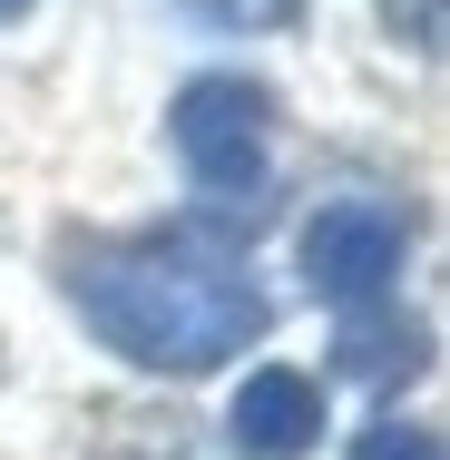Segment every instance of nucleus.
Masks as SVG:
<instances>
[{"mask_svg": "<svg viewBox=\"0 0 450 460\" xmlns=\"http://www.w3.org/2000/svg\"><path fill=\"white\" fill-rule=\"evenodd\" d=\"M69 304L137 372H216L225 353L265 343V323H274L245 255L216 245L206 226H147V235L79 245L69 255Z\"/></svg>", "mask_w": 450, "mask_h": 460, "instance_id": "nucleus-1", "label": "nucleus"}, {"mask_svg": "<svg viewBox=\"0 0 450 460\" xmlns=\"http://www.w3.org/2000/svg\"><path fill=\"white\" fill-rule=\"evenodd\" d=\"M108 460H206L186 411H118L108 421Z\"/></svg>", "mask_w": 450, "mask_h": 460, "instance_id": "nucleus-6", "label": "nucleus"}, {"mask_svg": "<svg viewBox=\"0 0 450 460\" xmlns=\"http://www.w3.org/2000/svg\"><path fill=\"white\" fill-rule=\"evenodd\" d=\"M186 10H196L206 30H284L304 0H186Z\"/></svg>", "mask_w": 450, "mask_h": 460, "instance_id": "nucleus-8", "label": "nucleus"}, {"mask_svg": "<svg viewBox=\"0 0 450 460\" xmlns=\"http://www.w3.org/2000/svg\"><path fill=\"white\" fill-rule=\"evenodd\" d=\"M411 255V216L392 196H323V216L304 226V284L343 314H372Z\"/></svg>", "mask_w": 450, "mask_h": 460, "instance_id": "nucleus-3", "label": "nucleus"}, {"mask_svg": "<svg viewBox=\"0 0 450 460\" xmlns=\"http://www.w3.org/2000/svg\"><path fill=\"white\" fill-rule=\"evenodd\" d=\"M353 460H441V431L431 421H372L353 441Z\"/></svg>", "mask_w": 450, "mask_h": 460, "instance_id": "nucleus-7", "label": "nucleus"}, {"mask_svg": "<svg viewBox=\"0 0 450 460\" xmlns=\"http://www.w3.org/2000/svg\"><path fill=\"white\" fill-rule=\"evenodd\" d=\"M421 363H431V323L421 314H343V333H333V372L362 382V392H392Z\"/></svg>", "mask_w": 450, "mask_h": 460, "instance_id": "nucleus-5", "label": "nucleus"}, {"mask_svg": "<svg viewBox=\"0 0 450 460\" xmlns=\"http://www.w3.org/2000/svg\"><path fill=\"white\" fill-rule=\"evenodd\" d=\"M225 431H235V451L245 460H304L323 441V382L294 363H265L235 382V411H225Z\"/></svg>", "mask_w": 450, "mask_h": 460, "instance_id": "nucleus-4", "label": "nucleus"}, {"mask_svg": "<svg viewBox=\"0 0 450 460\" xmlns=\"http://www.w3.org/2000/svg\"><path fill=\"white\" fill-rule=\"evenodd\" d=\"M20 10H30V0H0V20H20Z\"/></svg>", "mask_w": 450, "mask_h": 460, "instance_id": "nucleus-10", "label": "nucleus"}, {"mask_svg": "<svg viewBox=\"0 0 450 460\" xmlns=\"http://www.w3.org/2000/svg\"><path fill=\"white\" fill-rule=\"evenodd\" d=\"M167 137H177V167L196 177V196L216 206H265V157H274V89L255 79H186L167 108Z\"/></svg>", "mask_w": 450, "mask_h": 460, "instance_id": "nucleus-2", "label": "nucleus"}, {"mask_svg": "<svg viewBox=\"0 0 450 460\" xmlns=\"http://www.w3.org/2000/svg\"><path fill=\"white\" fill-rule=\"evenodd\" d=\"M392 30L411 49H441V0H392Z\"/></svg>", "mask_w": 450, "mask_h": 460, "instance_id": "nucleus-9", "label": "nucleus"}]
</instances>
